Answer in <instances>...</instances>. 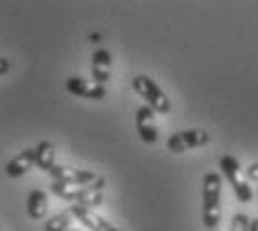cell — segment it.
Returning <instances> with one entry per match:
<instances>
[{
    "label": "cell",
    "mask_w": 258,
    "mask_h": 231,
    "mask_svg": "<svg viewBox=\"0 0 258 231\" xmlns=\"http://www.w3.org/2000/svg\"><path fill=\"white\" fill-rule=\"evenodd\" d=\"M218 167L225 174V178L229 180V185H232L236 198H238L240 202L247 205V202L254 200V189L249 187V178H247L243 167H240L238 158H234V156H223V158L218 160Z\"/></svg>",
    "instance_id": "2"
},
{
    "label": "cell",
    "mask_w": 258,
    "mask_h": 231,
    "mask_svg": "<svg viewBox=\"0 0 258 231\" xmlns=\"http://www.w3.org/2000/svg\"><path fill=\"white\" fill-rule=\"evenodd\" d=\"M69 231H87V229H69Z\"/></svg>",
    "instance_id": "20"
},
{
    "label": "cell",
    "mask_w": 258,
    "mask_h": 231,
    "mask_svg": "<svg viewBox=\"0 0 258 231\" xmlns=\"http://www.w3.org/2000/svg\"><path fill=\"white\" fill-rule=\"evenodd\" d=\"M0 62H3V67H0V73H3V76H5V73L9 71V60H7V58H3V60H0Z\"/></svg>",
    "instance_id": "18"
},
{
    "label": "cell",
    "mask_w": 258,
    "mask_h": 231,
    "mask_svg": "<svg viewBox=\"0 0 258 231\" xmlns=\"http://www.w3.org/2000/svg\"><path fill=\"white\" fill-rule=\"evenodd\" d=\"M47 209H49V202H47V193L42 189H34L27 196V213L34 220H42L47 216Z\"/></svg>",
    "instance_id": "13"
},
{
    "label": "cell",
    "mask_w": 258,
    "mask_h": 231,
    "mask_svg": "<svg viewBox=\"0 0 258 231\" xmlns=\"http://www.w3.org/2000/svg\"><path fill=\"white\" fill-rule=\"evenodd\" d=\"M245 174H247V178H249V180H256L258 182V163H251L249 167L245 169Z\"/></svg>",
    "instance_id": "17"
},
{
    "label": "cell",
    "mask_w": 258,
    "mask_h": 231,
    "mask_svg": "<svg viewBox=\"0 0 258 231\" xmlns=\"http://www.w3.org/2000/svg\"><path fill=\"white\" fill-rule=\"evenodd\" d=\"M31 167H36V149H25V151H20L16 158L9 160L5 171H7L9 178H20V176H25Z\"/></svg>",
    "instance_id": "10"
},
{
    "label": "cell",
    "mask_w": 258,
    "mask_h": 231,
    "mask_svg": "<svg viewBox=\"0 0 258 231\" xmlns=\"http://www.w3.org/2000/svg\"><path fill=\"white\" fill-rule=\"evenodd\" d=\"M69 211H72L74 218H78V222H83V227L87 231H118L114 224H109L105 218H100L94 209H85L78 205H69Z\"/></svg>",
    "instance_id": "8"
},
{
    "label": "cell",
    "mask_w": 258,
    "mask_h": 231,
    "mask_svg": "<svg viewBox=\"0 0 258 231\" xmlns=\"http://www.w3.org/2000/svg\"><path fill=\"white\" fill-rule=\"evenodd\" d=\"M249 231H258V218H251V229Z\"/></svg>",
    "instance_id": "19"
},
{
    "label": "cell",
    "mask_w": 258,
    "mask_h": 231,
    "mask_svg": "<svg viewBox=\"0 0 258 231\" xmlns=\"http://www.w3.org/2000/svg\"><path fill=\"white\" fill-rule=\"evenodd\" d=\"M132 87L145 103H147V107H152L156 114H169L171 111V100L167 98V94H165L149 76H145V73L136 76L132 80Z\"/></svg>",
    "instance_id": "3"
},
{
    "label": "cell",
    "mask_w": 258,
    "mask_h": 231,
    "mask_svg": "<svg viewBox=\"0 0 258 231\" xmlns=\"http://www.w3.org/2000/svg\"><path fill=\"white\" fill-rule=\"evenodd\" d=\"M136 131L141 136V140L147 144H154L158 140V120H156V111L152 107L143 105L136 111Z\"/></svg>",
    "instance_id": "6"
},
{
    "label": "cell",
    "mask_w": 258,
    "mask_h": 231,
    "mask_svg": "<svg viewBox=\"0 0 258 231\" xmlns=\"http://www.w3.org/2000/svg\"><path fill=\"white\" fill-rule=\"evenodd\" d=\"M69 222H72V211H60L51 216L45 222V231H69Z\"/></svg>",
    "instance_id": "15"
},
{
    "label": "cell",
    "mask_w": 258,
    "mask_h": 231,
    "mask_svg": "<svg viewBox=\"0 0 258 231\" xmlns=\"http://www.w3.org/2000/svg\"><path fill=\"white\" fill-rule=\"evenodd\" d=\"M67 91L72 96L87 98V100H103L105 96H107L105 85H98L96 80H85V78H80V76L67 78Z\"/></svg>",
    "instance_id": "5"
},
{
    "label": "cell",
    "mask_w": 258,
    "mask_h": 231,
    "mask_svg": "<svg viewBox=\"0 0 258 231\" xmlns=\"http://www.w3.org/2000/svg\"><path fill=\"white\" fill-rule=\"evenodd\" d=\"M85 189H87V187H83V185H72V182H56V180H53V185H51V193H53V196L62 198V200H69L72 205L78 200L80 196H83Z\"/></svg>",
    "instance_id": "14"
},
{
    "label": "cell",
    "mask_w": 258,
    "mask_h": 231,
    "mask_svg": "<svg viewBox=\"0 0 258 231\" xmlns=\"http://www.w3.org/2000/svg\"><path fill=\"white\" fill-rule=\"evenodd\" d=\"M220 196H223V182L216 171H209L203 178V224L209 231H216L220 224Z\"/></svg>",
    "instance_id": "1"
},
{
    "label": "cell",
    "mask_w": 258,
    "mask_h": 231,
    "mask_svg": "<svg viewBox=\"0 0 258 231\" xmlns=\"http://www.w3.org/2000/svg\"><path fill=\"white\" fill-rule=\"evenodd\" d=\"M249 229H251V218H247L245 213H234L229 231H249Z\"/></svg>",
    "instance_id": "16"
},
{
    "label": "cell",
    "mask_w": 258,
    "mask_h": 231,
    "mask_svg": "<svg viewBox=\"0 0 258 231\" xmlns=\"http://www.w3.org/2000/svg\"><path fill=\"white\" fill-rule=\"evenodd\" d=\"M111 51L105 49V47H100V49L94 51V56H91V76L98 85H105L107 80L111 78Z\"/></svg>",
    "instance_id": "9"
},
{
    "label": "cell",
    "mask_w": 258,
    "mask_h": 231,
    "mask_svg": "<svg viewBox=\"0 0 258 231\" xmlns=\"http://www.w3.org/2000/svg\"><path fill=\"white\" fill-rule=\"evenodd\" d=\"M216 231H218V229H216Z\"/></svg>",
    "instance_id": "21"
},
{
    "label": "cell",
    "mask_w": 258,
    "mask_h": 231,
    "mask_svg": "<svg viewBox=\"0 0 258 231\" xmlns=\"http://www.w3.org/2000/svg\"><path fill=\"white\" fill-rule=\"evenodd\" d=\"M105 185H107V180L100 176L98 182H94V185H89L87 189L83 191V196L78 198L74 205H78V207H85V209H98L100 205H103V200H105Z\"/></svg>",
    "instance_id": "11"
},
{
    "label": "cell",
    "mask_w": 258,
    "mask_h": 231,
    "mask_svg": "<svg viewBox=\"0 0 258 231\" xmlns=\"http://www.w3.org/2000/svg\"><path fill=\"white\" fill-rule=\"evenodd\" d=\"M49 176L56 182H72V185H83V187H89L94 182H98L100 176H96L94 171H85V169H69V167H60L56 165Z\"/></svg>",
    "instance_id": "7"
},
{
    "label": "cell",
    "mask_w": 258,
    "mask_h": 231,
    "mask_svg": "<svg viewBox=\"0 0 258 231\" xmlns=\"http://www.w3.org/2000/svg\"><path fill=\"white\" fill-rule=\"evenodd\" d=\"M34 149H36V167L49 174L56 167V144L51 140H40Z\"/></svg>",
    "instance_id": "12"
},
{
    "label": "cell",
    "mask_w": 258,
    "mask_h": 231,
    "mask_svg": "<svg viewBox=\"0 0 258 231\" xmlns=\"http://www.w3.org/2000/svg\"><path fill=\"white\" fill-rule=\"evenodd\" d=\"M207 142H209V133L205 129H185V131L171 133L167 140V149L174 153H182L196 147H205Z\"/></svg>",
    "instance_id": "4"
}]
</instances>
